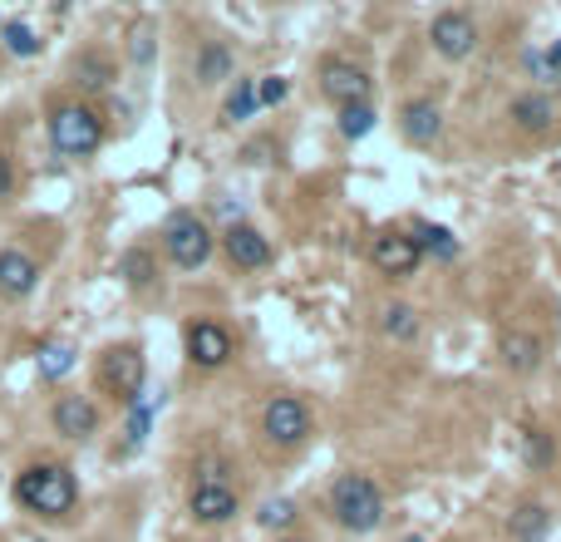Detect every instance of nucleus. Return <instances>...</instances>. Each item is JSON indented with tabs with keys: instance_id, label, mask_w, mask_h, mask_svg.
Instances as JSON below:
<instances>
[{
	"instance_id": "dca6fc26",
	"label": "nucleus",
	"mask_w": 561,
	"mask_h": 542,
	"mask_svg": "<svg viewBox=\"0 0 561 542\" xmlns=\"http://www.w3.org/2000/svg\"><path fill=\"white\" fill-rule=\"evenodd\" d=\"M512 124L522 128V134H547L551 124H557V99L547 94V89H527V94L512 99Z\"/></svg>"
},
{
	"instance_id": "6e6552de",
	"label": "nucleus",
	"mask_w": 561,
	"mask_h": 542,
	"mask_svg": "<svg viewBox=\"0 0 561 542\" xmlns=\"http://www.w3.org/2000/svg\"><path fill=\"white\" fill-rule=\"evenodd\" d=\"M232 351H237V341H232V330H227L222 320L197 316L188 326V355H192V365H202V370H222V365L232 361Z\"/></svg>"
},
{
	"instance_id": "ddd939ff",
	"label": "nucleus",
	"mask_w": 561,
	"mask_h": 542,
	"mask_svg": "<svg viewBox=\"0 0 561 542\" xmlns=\"http://www.w3.org/2000/svg\"><path fill=\"white\" fill-rule=\"evenodd\" d=\"M50 419H54V429H60L64 439H89L99 429V409H94L89 394H60L54 409H50Z\"/></svg>"
},
{
	"instance_id": "aec40b11",
	"label": "nucleus",
	"mask_w": 561,
	"mask_h": 542,
	"mask_svg": "<svg viewBox=\"0 0 561 542\" xmlns=\"http://www.w3.org/2000/svg\"><path fill=\"white\" fill-rule=\"evenodd\" d=\"M508 532H512V542H541L551 532V513L541 508V503H522L508 518Z\"/></svg>"
},
{
	"instance_id": "c9c22d12",
	"label": "nucleus",
	"mask_w": 561,
	"mask_h": 542,
	"mask_svg": "<svg viewBox=\"0 0 561 542\" xmlns=\"http://www.w3.org/2000/svg\"><path fill=\"white\" fill-rule=\"evenodd\" d=\"M547 60H551V70H557V75H561V40L547 50Z\"/></svg>"
},
{
	"instance_id": "4468645a",
	"label": "nucleus",
	"mask_w": 561,
	"mask_h": 542,
	"mask_svg": "<svg viewBox=\"0 0 561 542\" xmlns=\"http://www.w3.org/2000/svg\"><path fill=\"white\" fill-rule=\"evenodd\" d=\"M399 128L413 149H429V143L444 134V109H438L434 99H409V104L399 109Z\"/></svg>"
},
{
	"instance_id": "4be33fe9",
	"label": "nucleus",
	"mask_w": 561,
	"mask_h": 542,
	"mask_svg": "<svg viewBox=\"0 0 561 542\" xmlns=\"http://www.w3.org/2000/svg\"><path fill=\"white\" fill-rule=\"evenodd\" d=\"M75 85L79 89H89V94H99V89H109L114 85V60H104V54H79L75 60Z\"/></svg>"
},
{
	"instance_id": "2eb2a0df",
	"label": "nucleus",
	"mask_w": 561,
	"mask_h": 542,
	"mask_svg": "<svg viewBox=\"0 0 561 542\" xmlns=\"http://www.w3.org/2000/svg\"><path fill=\"white\" fill-rule=\"evenodd\" d=\"M35 281H40L35 256L21 252V247H5V252H0V297H5V301H25L35 291Z\"/></svg>"
},
{
	"instance_id": "412c9836",
	"label": "nucleus",
	"mask_w": 561,
	"mask_h": 542,
	"mask_svg": "<svg viewBox=\"0 0 561 542\" xmlns=\"http://www.w3.org/2000/svg\"><path fill=\"white\" fill-rule=\"evenodd\" d=\"M409 237H413V247H419L424 256H438V262H454L458 256V237L448 232V227H438V223H419Z\"/></svg>"
},
{
	"instance_id": "9b49d317",
	"label": "nucleus",
	"mask_w": 561,
	"mask_h": 542,
	"mask_svg": "<svg viewBox=\"0 0 561 542\" xmlns=\"http://www.w3.org/2000/svg\"><path fill=\"white\" fill-rule=\"evenodd\" d=\"M222 252L232 256L237 272H262V266H271V242H266V232H256L252 223H232L222 232Z\"/></svg>"
},
{
	"instance_id": "4c0bfd02",
	"label": "nucleus",
	"mask_w": 561,
	"mask_h": 542,
	"mask_svg": "<svg viewBox=\"0 0 561 542\" xmlns=\"http://www.w3.org/2000/svg\"><path fill=\"white\" fill-rule=\"evenodd\" d=\"M404 542H424V538H404Z\"/></svg>"
},
{
	"instance_id": "6ab92c4d",
	"label": "nucleus",
	"mask_w": 561,
	"mask_h": 542,
	"mask_svg": "<svg viewBox=\"0 0 561 542\" xmlns=\"http://www.w3.org/2000/svg\"><path fill=\"white\" fill-rule=\"evenodd\" d=\"M380 330L390 336V341L413 345V341H419V311H413L409 301H390V306H384V316H380Z\"/></svg>"
},
{
	"instance_id": "5701e85b",
	"label": "nucleus",
	"mask_w": 561,
	"mask_h": 542,
	"mask_svg": "<svg viewBox=\"0 0 561 542\" xmlns=\"http://www.w3.org/2000/svg\"><path fill=\"white\" fill-rule=\"evenodd\" d=\"M35 365H40V380H64V375L75 370V345L44 341L40 351H35Z\"/></svg>"
},
{
	"instance_id": "393cba45",
	"label": "nucleus",
	"mask_w": 561,
	"mask_h": 542,
	"mask_svg": "<svg viewBox=\"0 0 561 542\" xmlns=\"http://www.w3.org/2000/svg\"><path fill=\"white\" fill-rule=\"evenodd\" d=\"M118 272H124V281L128 287H138V291H149L153 287V252H143V247H133V252H124V262H118Z\"/></svg>"
},
{
	"instance_id": "7c9ffc66",
	"label": "nucleus",
	"mask_w": 561,
	"mask_h": 542,
	"mask_svg": "<svg viewBox=\"0 0 561 542\" xmlns=\"http://www.w3.org/2000/svg\"><path fill=\"white\" fill-rule=\"evenodd\" d=\"M522 64H527V75L537 79V85H557V70H551V60H547V50H527L522 54Z\"/></svg>"
},
{
	"instance_id": "473e14b6",
	"label": "nucleus",
	"mask_w": 561,
	"mask_h": 542,
	"mask_svg": "<svg viewBox=\"0 0 561 542\" xmlns=\"http://www.w3.org/2000/svg\"><path fill=\"white\" fill-rule=\"evenodd\" d=\"M286 99V79L281 75H266L262 85H256V104H281Z\"/></svg>"
},
{
	"instance_id": "cd10ccee",
	"label": "nucleus",
	"mask_w": 561,
	"mask_h": 542,
	"mask_svg": "<svg viewBox=\"0 0 561 542\" xmlns=\"http://www.w3.org/2000/svg\"><path fill=\"white\" fill-rule=\"evenodd\" d=\"M256 79H237L232 94H227V118L232 124H246V118H256Z\"/></svg>"
},
{
	"instance_id": "9d476101",
	"label": "nucleus",
	"mask_w": 561,
	"mask_h": 542,
	"mask_svg": "<svg viewBox=\"0 0 561 542\" xmlns=\"http://www.w3.org/2000/svg\"><path fill=\"white\" fill-rule=\"evenodd\" d=\"M370 262L380 277H413L419 272V262H424V252L413 247L409 232H380L370 247Z\"/></svg>"
},
{
	"instance_id": "b1692460",
	"label": "nucleus",
	"mask_w": 561,
	"mask_h": 542,
	"mask_svg": "<svg viewBox=\"0 0 561 542\" xmlns=\"http://www.w3.org/2000/svg\"><path fill=\"white\" fill-rule=\"evenodd\" d=\"M0 40H5V50H11L15 60H30V54H40V35H35L25 21H0Z\"/></svg>"
},
{
	"instance_id": "a878e982",
	"label": "nucleus",
	"mask_w": 561,
	"mask_h": 542,
	"mask_svg": "<svg viewBox=\"0 0 561 542\" xmlns=\"http://www.w3.org/2000/svg\"><path fill=\"white\" fill-rule=\"evenodd\" d=\"M296 499H266L262 508H256V522L262 528H271V532H286V528H296Z\"/></svg>"
},
{
	"instance_id": "72a5a7b5",
	"label": "nucleus",
	"mask_w": 561,
	"mask_h": 542,
	"mask_svg": "<svg viewBox=\"0 0 561 542\" xmlns=\"http://www.w3.org/2000/svg\"><path fill=\"white\" fill-rule=\"evenodd\" d=\"M128 54H133L138 64L153 60V30H149V25H143V30H133V45H128Z\"/></svg>"
},
{
	"instance_id": "f704fd0d",
	"label": "nucleus",
	"mask_w": 561,
	"mask_h": 542,
	"mask_svg": "<svg viewBox=\"0 0 561 542\" xmlns=\"http://www.w3.org/2000/svg\"><path fill=\"white\" fill-rule=\"evenodd\" d=\"M15 192V168H11V159L0 153V198H11Z\"/></svg>"
},
{
	"instance_id": "1a4fd4ad",
	"label": "nucleus",
	"mask_w": 561,
	"mask_h": 542,
	"mask_svg": "<svg viewBox=\"0 0 561 542\" xmlns=\"http://www.w3.org/2000/svg\"><path fill=\"white\" fill-rule=\"evenodd\" d=\"M429 40L444 60H468L477 50V21L468 11H438L434 25H429Z\"/></svg>"
},
{
	"instance_id": "bb28decb",
	"label": "nucleus",
	"mask_w": 561,
	"mask_h": 542,
	"mask_svg": "<svg viewBox=\"0 0 561 542\" xmlns=\"http://www.w3.org/2000/svg\"><path fill=\"white\" fill-rule=\"evenodd\" d=\"M374 104H349V109H335V124H340V134H345V139H365V134H370L374 128Z\"/></svg>"
},
{
	"instance_id": "c85d7f7f",
	"label": "nucleus",
	"mask_w": 561,
	"mask_h": 542,
	"mask_svg": "<svg viewBox=\"0 0 561 542\" xmlns=\"http://www.w3.org/2000/svg\"><path fill=\"white\" fill-rule=\"evenodd\" d=\"M522 458H527L532 474L551 468V458H557V444H551V434H541V429H527V439H522Z\"/></svg>"
},
{
	"instance_id": "f8f14e48",
	"label": "nucleus",
	"mask_w": 561,
	"mask_h": 542,
	"mask_svg": "<svg viewBox=\"0 0 561 542\" xmlns=\"http://www.w3.org/2000/svg\"><path fill=\"white\" fill-rule=\"evenodd\" d=\"M237 508H242V499H237V489L232 483H192V493H188V513L197 522H232L237 518Z\"/></svg>"
},
{
	"instance_id": "58836bf2",
	"label": "nucleus",
	"mask_w": 561,
	"mask_h": 542,
	"mask_svg": "<svg viewBox=\"0 0 561 542\" xmlns=\"http://www.w3.org/2000/svg\"><path fill=\"white\" fill-rule=\"evenodd\" d=\"M557 85H561V79H557Z\"/></svg>"
},
{
	"instance_id": "f03ea898",
	"label": "nucleus",
	"mask_w": 561,
	"mask_h": 542,
	"mask_svg": "<svg viewBox=\"0 0 561 542\" xmlns=\"http://www.w3.org/2000/svg\"><path fill=\"white\" fill-rule=\"evenodd\" d=\"M330 518L345 532H374L384 522V493L370 474H340L330 483Z\"/></svg>"
},
{
	"instance_id": "423d86ee",
	"label": "nucleus",
	"mask_w": 561,
	"mask_h": 542,
	"mask_svg": "<svg viewBox=\"0 0 561 542\" xmlns=\"http://www.w3.org/2000/svg\"><path fill=\"white\" fill-rule=\"evenodd\" d=\"M262 434L271 439L276 449H296L306 444L310 434V404L301 394H271L262 409Z\"/></svg>"
},
{
	"instance_id": "20e7f679",
	"label": "nucleus",
	"mask_w": 561,
	"mask_h": 542,
	"mask_svg": "<svg viewBox=\"0 0 561 542\" xmlns=\"http://www.w3.org/2000/svg\"><path fill=\"white\" fill-rule=\"evenodd\" d=\"M143 385H149V361H143L138 345H109V351L99 355V390H104L109 400L133 409Z\"/></svg>"
},
{
	"instance_id": "f257e3e1",
	"label": "nucleus",
	"mask_w": 561,
	"mask_h": 542,
	"mask_svg": "<svg viewBox=\"0 0 561 542\" xmlns=\"http://www.w3.org/2000/svg\"><path fill=\"white\" fill-rule=\"evenodd\" d=\"M15 503L35 518H69L79 503V483L64 464H30L15 479Z\"/></svg>"
},
{
	"instance_id": "a211bd4d",
	"label": "nucleus",
	"mask_w": 561,
	"mask_h": 542,
	"mask_svg": "<svg viewBox=\"0 0 561 542\" xmlns=\"http://www.w3.org/2000/svg\"><path fill=\"white\" fill-rule=\"evenodd\" d=\"M237 70V54L227 40H207L197 50V85H227Z\"/></svg>"
},
{
	"instance_id": "39448f33",
	"label": "nucleus",
	"mask_w": 561,
	"mask_h": 542,
	"mask_svg": "<svg viewBox=\"0 0 561 542\" xmlns=\"http://www.w3.org/2000/svg\"><path fill=\"white\" fill-rule=\"evenodd\" d=\"M163 247H168V262L178 272H197L213 256V232L197 213H173L168 227H163Z\"/></svg>"
},
{
	"instance_id": "7ed1b4c3",
	"label": "nucleus",
	"mask_w": 561,
	"mask_h": 542,
	"mask_svg": "<svg viewBox=\"0 0 561 542\" xmlns=\"http://www.w3.org/2000/svg\"><path fill=\"white\" fill-rule=\"evenodd\" d=\"M50 143L64 153V159H89L104 143V118L89 104H60L50 114Z\"/></svg>"
},
{
	"instance_id": "e433bc0d",
	"label": "nucleus",
	"mask_w": 561,
	"mask_h": 542,
	"mask_svg": "<svg viewBox=\"0 0 561 542\" xmlns=\"http://www.w3.org/2000/svg\"><path fill=\"white\" fill-rule=\"evenodd\" d=\"M276 542H306V538H276Z\"/></svg>"
},
{
	"instance_id": "f3484780",
	"label": "nucleus",
	"mask_w": 561,
	"mask_h": 542,
	"mask_svg": "<svg viewBox=\"0 0 561 542\" xmlns=\"http://www.w3.org/2000/svg\"><path fill=\"white\" fill-rule=\"evenodd\" d=\"M498 355H502V365H508V370L532 375L541 365V341H537V336H527V330H502Z\"/></svg>"
},
{
	"instance_id": "0eeeda50",
	"label": "nucleus",
	"mask_w": 561,
	"mask_h": 542,
	"mask_svg": "<svg viewBox=\"0 0 561 542\" xmlns=\"http://www.w3.org/2000/svg\"><path fill=\"white\" fill-rule=\"evenodd\" d=\"M320 89H326V99L335 109L370 104V99H374V79L365 75L360 64H349V60H330L326 70H320Z\"/></svg>"
},
{
	"instance_id": "2f4dec72",
	"label": "nucleus",
	"mask_w": 561,
	"mask_h": 542,
	"mask_svg": "<svg viewBox=\"0 0 561 542\" xmlns=\"http://www.w3.org/2000/svg\"><path fill=\"white\" fill-rule=\"evenodd\" d=\"M149 425H153V404H133V415H128V444H143Z\"/></svg>"
},
{
	"instance_id": "c756f323",
	"label": "nucleus",
	"mask_w": 561,
	"mask_h": 542,
	"mask_svg": "<svg viewBox=\"0 0 561 542\" xmlns=\"http://www.w3.org/2000/svg\"><path fill=\"white\" fill-rule=\"evenodd\" d=\"M276 153H281V143H276V139H252V143L242 149V159L252 163V168H271Z\"/></svg>"
}]
</instances>
